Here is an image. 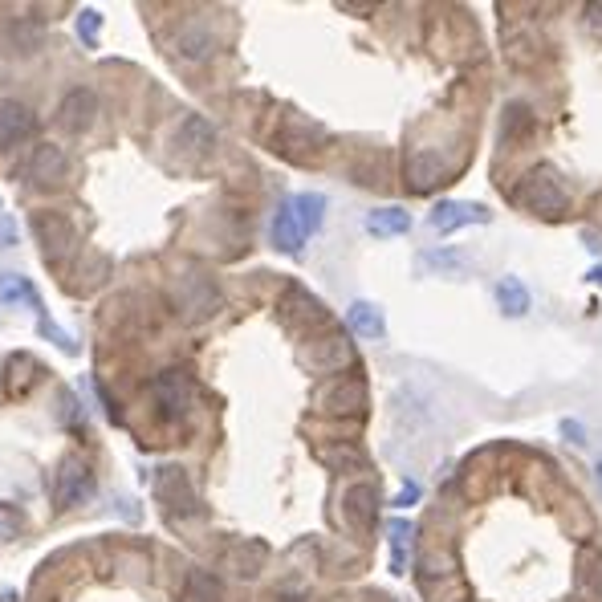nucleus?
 Returning a JSON list of instances; mask_svg holds the SVG:
<instances>
[{
    "label": "nucleus",
    "mask_w": 602,
    "mask_h": 602,
    "mask_svg": "<svg viewBox=\"0 0 602 602\" xmlns=\"http://www.w3.org/2000/svg\"><path fill=\"white\" fill-rule=\"evenodd\" d=\"M513 200H517L525 212L546 216V220H558V216L570 212V192L562 188V179H558L554 167H537V171H529L521 184H517Z\"/></svg>",
    "instance_id": "nucleus-1"
},
{
    "label": "nucleus",
    "mask_w": 602,
    "mask_h": 602,
    "mask_svg": "<svg viewBox=\"0 0 602 602\" xmlns=\"http://www.w3.org/2000/svg\"><path fill=\"white\" fill-rule=\"evenodd\" d=\"M155 493H159V501L167 505V513H175V517L196 513V493H192V485H188L184 468H175V464H171V468H159Z\"/></svg>",
    "instance_id": "nucleus-2"
},
{
    "label": "nucleus",
    "mask_w": 602,
    "mask_h": 602,
    "mask_svg": "<svg viewBox=\"0 0 602 602\" xmlns=\"http://www.w3.org/2000/svg\"><path fill=\"white\" fill-rule=\"evenodd\" d=\"M318 403L330 415H363L367 411V383L363 379H334L318 395Z\"/></svg>",
    "instance_id": "nucleus-3"
},
{
    "label": "nucleus",
    "mask_w": 602,
    "mask_h": 602,
    "mask_svg": "<svg viewBox=\"0 0 602 602\" xmlns=\"http://www.w3.org/2000/svg\"><path fill=\"white\" fill-rule=\"evenodd\" d=\"M94 493V472L82 456H70L57 472V505H82Z\"/></svg>",
    "instance_id": "nucleus-4"
},
{
    "label": "nucleus",
    "mask_w": 602,
    "mask_h": 602,
    "mask_svg": "<svg viewBox=\"0 0 602 602\" xmlns=\"http://www.w3.org/2000/svg\"><path fill=\"white\" fill-rule=\"evenodd\" d=\"M489 208L485 204H468V200H444L432 208L428 224L436 232H456V228H468V224H489Z\"/></svg>",
    "instance_id": "nucleus-5"
},
{
    "label": "nucleus",
    "mask_w": 602,
    "mask_h": 602,
    "mask_svg": "<svg viewBox=\"0 0 602 602\" xmlns=\"http://www.w3.org/2000/svg\"><path fill=\"white\" fill-rule=\"evenodd\" d=\"M403 175H407V188L411 192H432L444 179V159L432 147H415V151H407Z\"/></svg>",
    "instance_id": "nucleus-6"
},
{
    "label": "nucleus",
    "mask_w": 602,
    "mask_h": 602,
    "mask_svg": "<svg viewBox=\"0 0 602 602\" xmlns=\"http://www.w3.org/2000/svg\"><path fill=\"white\" fill-rule=\"evenodd\" d=\"M155 403L167 419H179V415H188L192 407V379L184 371H167L155 379Z\"/></svg>",
    "instance_id": "nucleus-7"
},
{
    "label": "nucleus",
    "mask_w": 602,
    "mask_h": 602,
    "mask_svg": "<svg viewBox=\"0 0 602 602\" xmlns=\"http://www.w3.org/2000/svg\"><path fill=\"white\" fill-rule=\"evenodd\" d=\"M33 236L41 240L45 261H62V249H70L74 228L66 224V216H57V212H37L33 216Z\"/></svg>",
    "instance_id": "nucleus-8"
},
{
    "label": "nucleus",
    "mask_w": 602,
    "mask_h": 602,
    "mask_svg": "<svg viewBox=\"0 0 602 602\" xmlns=\"http://www.w3.org/2000/svg\"><path fill=\"white\" fill-rule=\"evenodd\" d=\"M342 513H346V521L354 529L367 533L375 525V517H379V489L371 485V480H363V485H350L346 497H342Z\"/></svg>",
    "instance_id": "nucleus-9"
},
{
    "label": "nucleus",
    "mask_w": 602,
    "mask_h": 602,
    "mask_svg": "<svg viewBox=\"0 0 602 602\" xmlns=\"http://www.w3.org/2000/svg\"><path fill=\"white\" fill-rule=\"evenodd\" d=\"M37 118L25 102H0V147H17L33 135Z\"/></svg>",
    "instance_id": "nucleus-10"
},
{
    "label": "nucleus",
    "mask_w": 602,
    "mask_h": 602,
    "mask_svg": "<svg viewBox=\"0 0 602 602\" xmlns=\"http://www.w3.org/2000/svg\"><path fill=\"white\" fill-rule=\"evenodd\" d=\"M66 171H70V163H66V151H62V147L45 143V147L33 151V163H29V179H33V184L53 188V184H62V179H66Z\"/></svg>",
    "instance_id": "nucleus-11"
},
{
    "label": "nucleus",
    "mask_w": 602,
    "mask_h": 602,
    "mask_svg": "<svg viewBox=\"0 0 602 602\" xmlns=\"http://www.w3.org/2000/svg\"><path fill=\"white\" fill-rule=\"evenodd\" d=\"M94 114H98V98L90 90H70L62 98V110H57V123L78 135V131H86L94 123Z\"/></svg>",
    "instance_id": "nucleus-12"
},
{
    "label": "nucleus",
    "mask_w": 602,
    "mask_h": 602,
    "mask_svg": "<svg viewBox=\"0 0 602 602\" xmlns=\"http://www.w3.org/2000/svg\"><path fill=\"white\" fill-rule=\"evenodd\" d=\"M175 147L196 151V155H212V147H216V131H212V123H208L204 114H188L184 123H179Z\"/></svg>",
    "instance_id": "nucleus-13"
},
{
    "label": "nucleus",
    "mask_w": 602,
    "mask_h": 602,
    "mask_svg": "<svg viewBox=\"0 0 602 602\" xmlns=\"http://www.w3.org/2000/svg\"><path fill=\"white\" fill-rule=\"evenodd\" d=\"M346 322L358 338H371V342L387 334V318H383V310L375 306V301H354V306L346 310Z\"/></svg>",
    "instance_id": "nucleus-14"
},
{
    "label": "nucleus",
    "mask_w": 602,
    "mask_h": 602,
    "mask_svg": "<svg viewBox=\"0 0 602 602\" xmlns=\"http://www.w3.org/2000/svg\"><path fill=\"white\" fill-rule=\"evenodd\" d=\"M289 212H293V220L301 224V232L314 236V232L322 228V220H326V196H318V192H301V196L289 200Z\"/></svg>",
    "instance_id": "nucleus-15"
},
{
    "label": "nucleus",
    "mask_w": 602,
    "mask_h": 602,
    "mask_svg": "<svg viewBox=\"0 0 602 602\" xmlns=\"http://www.w3.org/2000/svg\"><path fill=\"white\" fill-rule=\"evenodd\" d=\"M350 358H354V354H350V342H342L338 334H330V338L314 342V350H310V367H318V371H342Z\"/></svg>",
    "instance_id": "nucleus-16"
},
{
    "label": "nucleus",
    "mask_w": 602,
    "mask_h": 602,
    "mask_svg": "<svg viewBox=\"0 0 602 602\" xmlns=\"http://www.w3.org/2000/svg\"><path fill=\"white\" fill-rule=\"evenodd\" d=\"M273 245L281 253H301V245H306V232H301V224L293 220L289 204H281L277 216H273Z\"/></svg>",
    "instance_id": "nucleus-17"
},
{
    "label": "nucleus",
    "mask_w": 602,
    "mask_h": 602,
    "mask_svg": "<svg viewBox=\"0 0 602 602\" xmlns=\"http://www.w3.org/2000/svg\"><path fill=\"white\" fill-rule=\"evenodd\" d=\"M367 232L371 236H403V232H411V216L403 212V208H371L367 212Z\"/></svg>",
    "instance_id": "nucleus-18"
},
{
    "label": "nucleus",
    "mask_w": 602,
    "mask_h": 602,
    "mask_svg": "<svg viewBox=\"0 0 602 602\" xmlns=\"http://www.w3.org/2000/svg\"><path fill=\"white\" fill-rule=\"evenodd\" d=\"M493 293H497V306H501L509 318H525V314H529V289H525L517 277H501Z\"/></svg>",
    "instance_id": "nucleus-19"
},
{
    "label": "nucleus",
    "mask_w": 602,
    "mask_h": 602,
    "mask_svg": "<svg viewBox=\"0 0 602 602\" xmlns=\"http://www.w3.org/2000/svg\"><path fill=\"white\" fill-rule=\"evenodd\" d=\"M285 306H289V314H293V322H326V310H322V301L314 297V293H306V289H289L285 293Z\"/></svg>",
    "instance_id": "nucleus-20"
},
{
    "label": "nucleus",
    "mask_w": 602,
    "mask_h": 602,
    "mask_svg": "<svg viewBox=\"0 0 602 602\" xmlns=\"http://www.w3.org/2000/svg\"><path fill=\"white\" fill-rule=\"evenodd\" d=\"M17 301H29L33 310H41V297H37V289H33L25 277L0 273V306H17Z\"/></svg>",
    "instance_id": "nucleus-21"
},
{
    "label": "nucleus",
    "mask_w": 602,
    "mask_h": 602,
    "mask_svg": "<svg viewBox=\"0 0 602 602\" xmlns=\"http://www.w3.org/2000/svg\"><path fill=\"white\" fill-rule=\"evenodd\" d=\"M175 49L188 57V62H208V53H212V33L208 29H196V25H188V29H179V37H175Z\"/></svg>",
    "instance_id": "nucleus-22"
},
{
    "label": "nucleus",
    "mask_w": 602,
    "mask_h": 602,
    "mask_svg": "<svg viewBox=\"0 0 602 602\" xmlns=\"http://www.w3.org/2000/svg\"><path fill=\"white\" fill-rule=\"evenodd\" d=\"M387 537H391V574H407V550H411V525H407L403 517H395V521H391V529H387Z\"/></svg>",
    "instance_id": "nucleus-23"
},
{
    "label": "nucleus",
    "mask_w": 602,
    "mask_h": 602,
    "mask_svg": "<svg viewBox=\"0 0 602 602\" xmlns=\"http://www.w3.org/2000/svg\"><path fill=\"white\" fill-rule=\"evenodd\" d=\"M419 269L460 273V269H468V257H464V253H456V249H428V253H419Z\"/></svg>",
    "instance_id": "nucleus-24"
},
{
    "label": "nucleus",
    "mask_w": 602,
    "mask_h": 602,
    "mask_svg": "<svg viewBox=\"0 0 602 602\" xmlns=\"http://www.w3.org/2000/svg\"><path fill=\"white\" fill-rule=\"evenodd\" d=\"M578 586H582L590 598H602V550H586V554H582Z\"/></svg>",
    "instance_id": "nucleus-25"
},
{
    "label": "nucleus",
    "mask_w": 602,
    "mask_h": 602,
    "mask_svg": "<svg viewBox=\"0 0 602 602\" xmlns=\"http://www.w3.org/2000/svg\"><path fill=\"white\" fill-rule=\"evenodd\" d=\"M188 598H192V602H220V598H224V586H220L216 574L196 570V574L188 578Z\"/></svg>",
    "instance_id": "nucleus-26"
},
{
    "label": "nucleus",
    "mask_w": 602,
    "mask_h": 602,
    "mask_svg": "<svg viewBox=\"0 0 602 602\" xmlns=\"http://www.w3.org/2000/svg\"><path fill=\"white\" fill-rule=\"evenodd\" d=\"M261 562H265V550H261V546L232 550V554L224 558V566H232V574H236V578H253V574L261 570Z\"/></svg>",
    "instance_id": "nucleus-27"
},
{
    "label": "nucleus",
    "mask_w": 602,
    "mask_h": 602,
    "mask_svg": "<svg viewBox=\"0 0 602 602\" xmlns=\"http://www.w3.org/2000/svg\"><path fill=\"white\" fill-rule=\"evenodd\" d=\"M533 127V114H529V106H521V102H513L509 110H505V143H513L517 135H525Z\"/></svg>",
    "instance_id": "nucleus-28"
},
{
    "label": "nucleus",
    "mask_w": 602,
    "mask_h": 602,
    "mask_svg": "<svg viewBox=\"0 0 602 602\" xmlns=\"http://www.w3.org/2000/svg\"><path fill=\"white\" fill-rule=\"evenodd\" d=\"M98 29H102V17H98L94 9H82V13H78V37H82L86 45H98Z\"/></svg>",
    "instance_id": "nucleus-29"
},
{
    "label": "nucleus",
    "mask_w": 602,
    "mask_h": 602,
    "mask_svg": "<svg viewBox=\"0 0 602 602\" xmlns=\"http://www.w3.org/2000/svg\"><path fill=\"white\" fill-rule=\"evenodd\" d=\"M322 460H330V464H354V468H363V452H354V448H322Z\"/></svg>",
    "instance_id": "nucleus-30"
},
{
    "label": "nucleus",
    "mask_w": 602,
    "mask_h": 602,
    "mask_svg": "<svg viewBox=\"0 0 602 602\" xmlns=\"http://www.w3.org/2000/svg\"><path fill=\"white\" fill-rule=\"evenodd\" d=\"M21 529V513L13 505H0V537H17Z\"/></svg>",
    "instance_id": "nucleus-31"
},
{
    "label": "nucleus",
    "mask_w": 602,
    "mask_h": 602,
    "mask_svg": "<svg viewBox=\"0 0 602 602\" xmlns=\"http://www.w3.org/2000/svg\"><path fill=\"white\" fill-rule=\"evenodd\" d=\"M562 436H566V440H574V444H586V432H582L578 419H562Z\"/></svg>",
    "instance_id": "nucleus-32"
},
{
    "label": "nucleus",
    "mask_w": 602,
    "mask_h": 602,
    "mask_svg": "<svg viewBox=\"0 0 602 602\" xmlns=\"http://www.w3.org/2000/svg\"><path fill=\"white\" fill-rule=\"evenodd\" d=\"M411 501H419V485H403V493L395 497V505H399V509H407Z\"/></svg>",
    "instance_id": "nucleus-33"
},
{
    "label": "nucleus",
    "mask_w": 602,
    "mask_h": 602,
    "mask_svg": "<svg viewBox=\"0 0 602 602\" xmlns=\"http://www.w3.org/2000/svg\"><path fill=\"white\" fill-rule=\"evenodd\" d=\"M0 240H5V245H13V240H17V228H13L9 216H0Z\"/></svg>",
    "instance_id": "nucleus-34"
},
{
    "label": "nucleus",
    "mask_w": 602,
    "mask_h": 602,
    "mask_svg": "<svg viewBox=\"0 0 602 602\" xmlns=\"http://www.w3.org/2000/svg\"><path fill=\"white\" fill-rule=\"evenodd\" d=\"M590 29L602 33V5H590Z\"/></svg>",
    "instance_id": "nucleus-35"
},
{
    "label": "nucleus",
    "mask_w": 602,
    "mask_h": 602,
    "mask_svg": "<svg viewBox=\"0 0 602 602\" xmlns=\"http://www.w3.org/2000/svg\"><path fill=\"white\" fill-rule=\"evenodd\" d=\"M590 281H598V285H602V269H594V273H590Z\"/></svg>",
    "instance_id": "nucleus-36"
},
{
    "label": "nucleus",
    "mask_w": 602,
    "mask_h": 602,
    "mask_svg": "<svg viewBox=\"0 0 602 602\" xmlns=\"http://www.w3.org/2000/svg\"><path fill=\"white\" fill-rule=\"evenodd\" d=\"M598 480H602V460H598Z\"/></svg>",
    "instance_id": "nucleus-37"
}]
</instances>
